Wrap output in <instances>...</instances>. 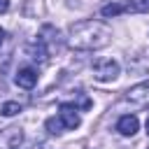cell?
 <instances>
[{
    "label": "cell",
    "instance_id": "15",
    "mask_svg": "<svg viewBox=\"0 0 149 149\" xmlns=\"http://www.w3.org/2000/svg\"><path fill=\"white\" fill-rule=\"evenodd\" d=\"M147 135H149V119H147Z\"/></svg>",
    "mask_w": 149,
    "mask_h": 149
},
{
    "label": "cell",
    "instance_id": "9",
    "mask_svg": "<svg viewBox=\"0 0 149 149\" xmlns=\"http://www.w3.org/2000/svg\"><path fill=\"white\" fill-rule=\"evenodd\" d=\"M21 112V102H16V100H7L2 107H0V114L2 116H14V114H19Z\"/></svg>",
    "mask_w": 149,
    "mask_h": 149
},
{
    "label": "cell",
    "instance_id": "6",
    "mask_svg": "<svg viewBox=\"0 0 149 149\" xmlns=\"http://www.w3.org/2000/svg\"><path fill=\"white\" fill-rule=\"evenodd\" d=\"M137 128H140V121H137L135 114H123V116L116 121V130H119L123 137H133V135L137 133Z\"/></svg>",
    "mask_w": 149,
    "mask_h": 149
},
{
    "label": "cell",
    "instance_id": "13",
    "mask_svg": "<svg viewBox=\"0 0 149 149\" xmlns=\"http://www.w3.org/2000/svg\"><path fill=\"white\" fill-rule=\"evenodd\" d=\"M9 9V0H0V14H5Z\"/></svg>",
    "mask_w": 149,
    "mask_h": 149
},
{
    "label": "cell",
    "instance_id": "7",
    "mask_svg": "<svg viewBox=\"0 0 149 149\" xmlns=\"http://www.w3.org/2000/svg\"><path fill=\"white\" fill-rule=\"evenodd\" d=\"M126 100H130V102H135V105H144V102L149 100V79L142 81V84L130 86L128 93H126Z\"/></svg>",
    "mask_w": 149,
    "mask_h": 149
},
{
    "label": "cell",
    "instance_id": "4",
    "mask_svg": "<svg viewBox=\"0 0 149 149\" xmlns=\"http://www.w3.org/2000/svg\"><path fill=\"white\" fill-rule=\"evenodd\" d=\"M21 140H23V133H21V128H16V126H12V128H5V130L0 133V149H16Z\"/></svg>",
    "mask_w": 149,
    "mask_h": 149
},
{
    "label": "cell",
    "instance_id": "5",
    "mask_svg": "<svg viewBox=\"0 0 149 149\" xmlns=\"http://www.w3.org/2000/svg\"><path fill=\"white\" fill-rule=\"evenodd\" d=\"M14 81H16V86H21V88H33V86L37 84V70L30 68V65H23V68H19Z\"/></svg>",
    "mask_w": 149,
    "mask_h": 149
},
{
    "label": "cell",
    "instance_id": "3",
    "mask_svg": "<svg viewBox=\"0 0 149 149\" xmlns=\"http://www.w3.org/2000/svg\"><path fill=\"white\" fill-rule=\"evenodd\" d=\"M58 109H61V112H58V119L63 121V126H65L68 130H74V128L81 123V119H79V114H77V107H74L72 102H61Z\"/></svg>",
    "mask_w": 149,
    "mask_h": 149
},
{
    "label": "cell",
    "instance_id": "2",
    "mask_svg": "<svg viewBox=\"0 0 149 149\" xmlns=\"http://www.w3.org/2000/svg\"><path fill=\"white\" fill-rule=\"evenodd\" d=\"M119 72H121V65L114 58H98L93 63V77L98 81H114Z\"/></svg>",
    "mask_w": 149,
    "mask_h": 149
},
{
    "label": "cell",
    "instance_id": "11",
    "mask_svg": "<svg viewBox=\"0 0 149 149\" xmlns=\"http://www.w3.org/2000/svg\"><path fill=\"white\" fill-rule=\"evenodd\" d=\"M121 12H126V7H123V5H116V2L102 7V16H105V19H109V16H119Z\"/></svg>",
    "mask_w": 149,
    "mask_h": 149
},
{
    "label": "cell",
    "instance_id": "10",
    "mask_svg": "<svg viewBox=\"0 0 149 149\" xmlns=\"http://www.w3.org/2000/svg\"><path fill=\"white\" fill-rule=\"evenodd\" d=\"M44 126H47V130H49L51 135H61V133H63V128H65V126H63V121H61V119H56V116L47 119V123H44Z\"/></svg>",
    "mask_w": 149,
    "mask_h": 149
},
{
    "label": "cell",
    "instance_id": "14",
    "mask_svg": "<svg viewBox=\"0 0 149 149\" xmlns=\"http://www.w3.org/2000/svg\"><path fill=\"white\" fill-rule=\"evenodd\" d=\"M2 40H5V30L0 28V44H2Z\"/></svg>",
    "mask_w": 149,
    "mask_h": 149
},
{
    "label": "cell",
    "instance_id": "8",
    "mask_svg": "<svg viewBox=\"0 0 149 149\" xmlns=\"http://www.w3.org/2000/svg\"><path fill=\"white\" fill-rule=\"evenodd\" d=\"M123 7L126 12H133V14H149V0H130Z\"/></svg>",
    "mask_w": 149,
    "mask_h": 149
},
{
    "label": "cell",
    "instance_id": "12",
    "mask_svg": "<svg viewBox=\"0 0 149 149\" xmlns=\"http://www.w3.org/2000/svg\"><path fill=\"white\" fill-rule=\"evenodd\" d=\"M74 100L79 102V107H81V109H88V107H91L88 95H86V93H81V91H77V93H74Z\"/></svg>",
    "mask_w": 149,
    "mask_h": 149
},
{
    "label": "cell",
    "instance_id": "1",
    "mask_svg": "<svg viewBox=\"0 0 149 149\" xmlns=\"http://www.w3.org/2000/svg\"><path fill=\"white\" fill-rule=\"evenodd\" d=\"M112 42V28L105 23V21H77L70 26V37H68V44L72 49H79V51H95V49H102Z\"/></svg>",
    "mask_w": 149,
    "mask_h": 149
}]
</instances>
